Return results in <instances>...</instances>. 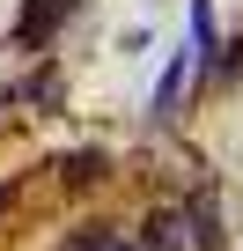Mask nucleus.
Instances as JSON below:
<instances>
[{
    "instance_id": "obj_1",
    "label": "nucleus",
    "mask_w": 243,
    "mask_h": 251,
    "mask_svg": "<svg viewBox=\"0 0 243 251\" xmlns=\"http://www.w3.org/2000/svg\"><path fill=\"white\" fill-rule=\"evenodd\" d=\"M74 8H81V0H30V8L15 15V52H44Z\"/></svg>"
},
{
    "instance_id": "obj_2",
    "label": "nucleus",
    "mask_w": 243,
    "mask_h": 251,
    "mask_svg": "<svg viewBox=\"0 0 243 251\" xmlns=\"http://www.w3.org/2000/svg\"><path fill=\"white\" fill-rule=\"evenodd\" d=\"M140 251H192V214H184V207H162V214L140 229Z\"/></svg>"
},
{
    "instance_id": "obj_3",
    "label": "nucleus",
    "mask_w": 243,
    "mask_h": 251,
    "mask_svg": "<svg viewBox=\"0 0 243 251\" xmlns=\"http://www.w3.org/2000/svg\"><path fill=\"white\" fill-rule=\"evenodd\" d=\"M184 214H192V251H221V244H228V229H221V207H214V192H199V200H192Z\"/></svg>"
},
{
    "instance_id": "obj_4",
    "label": "nucleus",
    "mask_w": 243,
    "mask_h": 251,
    "mask_svg": "<svg viewBox=\"0 0 243 251\" xmlns=\"http://www.w3.org/2000/svg\"><path fill=\"white\" fill-rule=\"evenodd\" d=\"M59 251H140V244H133L126 229H110V222H88V229H81V236H66Z\"/></svg>"
},
{
    "instance_id": "obj_5",
    "label": "nucleus",
    "mask_w": 243,
    "mask_h": 251,
    "mask_svg": "<svg viewBox=\"0 0 243 251\" xmlns=\"http://www.w3.org/2000/svg\"><path fill=\"white\" fill-rule=\"evenodd\" d=\"M184 74H192V52H177V59H170V74H162V89H155V118H170V111H177Z\"/></svg>"
},
{
    "instance_id": "obj_6",
    "label": "nucleus",
    "mask_w": 243,
    "mask_h": 251,
    "mask_svg": "<svg viewBox=\"0 0 243 251\" xmlns=\"http://www.w3.org/2000/svg\"><path fill=\"white\" fill-rule=\"evenodd\" d=\"M59 177H66V185H96V177H103V155H96V148H81V155H66V163H59Z\"/></svg>"
},
{
    "instance_id": "obj_7",
    "label": "nucleus",
    "mask_w": 243,
    "mask_h": 251,
    "mask_svg": "<svg viewBox=\"0 0 243 251\" xmlns=\"http://www.w3.org/2000/svg\"><path fill=\"white\" fill-rule=\"evenodd\" d=\"M22 96H30V103H44V111H52V103H59V74H52V67H44V74H37V81H30V89H22Z\"/></svg>"
},
{
    "instance_id": "obj_8",
    "label": "nucleus",
    "mask_w": 243,
    "mask_h": 251,
    "mask_svg": "<svg viewBox=\"0 0 243 251\" xmlns=\"http://www.w3.org/2000/svg\"><path fill=\"white\" fill-rule=\"evenodd\" d=\"M8 200H15V185H0V214H8Z\"/></svg>"
}]
</instances>
